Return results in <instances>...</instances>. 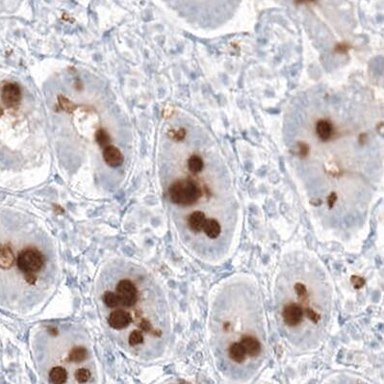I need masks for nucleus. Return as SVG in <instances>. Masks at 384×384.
<instances>
[{"label": "nucleus", "instance_id": "obj_11", "mask_svg": "<svg viewBox=\"0 0 384 384\" xmlns=\"http://www.w3.org/2000/svg\"><path fill=\"white\" fill-rule=\"evenodd\" d=\"M202 230L210 239H217L221 233V226L217 219H206Z\"/></svg>", "mask_w": 384, "mask_h": 384}, {"label": "nucleus", "instance_id": "obj_9", "mask_svg": "<svg viewBox=\"0 0 384 384\" xmlns=\"http://www.w3.org/2000/svg\"><path fill=\"white\" fill-rule=\"evenodd\" d=\"M205 221H206V216L203 212L195 211L190 215L189 219H188V224L192 231L199 233V232L202 231Z\"/></svg>", "mask_w": 384, "mask_h": 384}, {"label": "nucleus", "instance_id": "obj_8", "mask_svg": "<svg viewBox=\"0 0 384 384\" xmlns=\"http://www.w3.org/2000/svg\"><path fill=\"white\" fill-rule=\"evenodd\" d=\"M103 158L106 164L110 167H119L123 162V156L121 152L114 146H107L104 148L103 151Z\"/></svg>", "mask_w": 384, "mask_h": 384}, {"label": "nucleus", "instance_id": "obj_23", "mask_svg": "<svg viewBox=\"0 0 384 384\" xmlns=\"http://www.w3.org/2000/svg\"><path fill=\"white\" fill-rule=\"evenodd\" d=\"M304 313L306 314L307 318H308L310 321H312L313 323H315V324H317V323L321 320V316H320L314 309H312V308H310V307L305 308Z\"/></svg>", "mask_w": 384, "mask_h": 384}, {"label": "nucleus", "instance_id": "obj_20", "mask_svg": "<svg viewBox=\"0 0 384 384\" xmlns=\"http://www.w3.org/2000/svg\"><path fill=\"white\" fill-rule=\"evenodd\" d=\"M128 342L130 346H136L139 344H142L144 342V336L143 333L141 331L138 330H134L130 333L129 338H128Z\"/></svg>", "mask_w": 384, "mask_h": 384}, {"label": "nucleus", "instance_id": "obj_17", "mask_svg": "<svg viewBox=\"0 0 384 384\" xmlns=\"http://www.w3.org/2000/svg\"><path fill=\"white\" fill-rule=\"evenodd\" d=\"M103 301L106 306H108L109 308H115L119 305V300L117 293L111 291L105 292V294L103 295Z\"/></svg>", "mask_w": 384, "mask_h": 384}, {"label": "nucleus", "instance_id": "obj_10", "mask_svg": "<svg viewBox=\"0 0 384 384\" xmlns=\"http://www.w3.org/2000/svg\"><path fill=\"white\" fill-rule=\"evenodd\" d=\"M228 355L231 360L239 364L243 363L247 358V353L243 345L238 342L230 345V347L228 348Z\"/></svg>", "mask_w": 384, "mask_h": 384}, {"label": "nucleus", "instance_id": "obj_22", "mask_svg": "<svg viewBox=\"0 0 384 384\" xmlns=\"http://www.w3.org/2000/svg\"><path fill=\"white\" fill-rule=\"evenodd\" d=\"M294 289L301 301L307 300V289H306L305 285H303L302 283H296Z\"/></svg>", "mask_w": 384, "mask_h": 384}, {"label": "nucleus", "instance_id": "obj_4", "mask_svg": "<svg viewBox=\"0 0 384 384\" xmlns=\"http://www.w3.org/2000/svg\"><path fill=\"white\" fill-rule=\"evenodd\" d=\"M1 100L8 108H16L21 100V91L16 83H6L1 90Z\"/></svg>", "mask_w": 384, "mask_h": 384}, {"label": "nucleus", "instance_id": "obj_24", "mask_svg": "<svg viewBox=\"0 0 384 384\" xmlns=\"http://www.w3.org/2000/svg\"><path fill=\"white\" fill-rule=\"evenodd\" d=\"M351 283L353 284V287L355 288V289H361L364 285H365V280H364V278H362V277H360V276H357V275H353V276H351Z\"/></svg>", "mask_w": 384, "mask_h": 384}, {"label": "nucleus", "instance_id": "obj_19", "mask_svg": "<svg viewBox=\"0 0 384 384\" xmlns=\"http://www.w3.org/2000/svg\"><path fill=\"white\" fill-rule=\"evenodd\" d=\"M58 101H59V105L61 107V109L67 112V113H71L75 110V105L67 98L63 97V96H59L58 97Z\"/></svg>", "mask_w": 384, "mask_h": 384}, {"label": "nucleus", "instance_id": "obj_15", "mask_svg": "<svg viewBox=\"0 0 384 384\" xmlns=\"http://www.w3.org/2000/svg\"><path fill=\"white\" fill-rule=\"evenodd\" d=\"M87 355H88V351L85 348L82 347L75 348L69 352V360L71 362L80 363L87 358Z\"/></svg>", "mask_w": 384, "mask_h": 384}, {"label": "nucleus", "instance_id": "obj_26", "mask_svg": "<svg viewBox=\"0 0 384 384\" xmlns=\"http://www.w3.org/2000/svg\"><path fill=\"white\" fill-rule=\"evenodd\" d=\"M185 135H186L185 130H184L183 128H181V129H179L178 131H173L172 137H173V139H175L176 141H181V140L184 139Z\"/></svg>", "mask_w": 384, "mask_h": 384}, {"label": "nucleus", "instance_id": "obj_12", "mask_svg": "<svg viewBox=\"0 0 384 384\" xmlns=\"http://www.w3.org/2000/svg\"><path fill=\"white\" fill-rule=\"evenodd\" d=\"M318 136L323 141H328L332 136V125L328 120H319L316 125Z\"/></svg>", "mask_w": 384, "mask_h": 384}, {"label": "nucleus", "instance_id": "obj_14", "mask_svg": "<svg viewBox=\"0 0 384 384\" xmlns=\"http://www.w3.org/2000/svg\"><path fill=\"white\" fill-rule=\"evenodd\" d=\"M50 382L53 384H65L67 379V373L62 367H55L50 371Z\"/></svg>", "mask_w": 384, "mask_h": 384}, {"label": "nucleus", "instance_id": "obj_5", "mask_svg": "<svg viewBox=\"0 0 384 384\" xmlns=\"http://www.w3.org/2000/svg\"><path fill=\"white\" fill-rule=\"evenodd\" d=\"M303 314L304 311L299 303H289L282 310L283 322L290 328H296L302 322Z\"/></svg>", "mask_w": 384, "mask_h": 384}, {"label": "nucleus", "instance_id": "obj_18", "mask_svg": "<svg viewBox=\"0 0 384 384\" xmlns=\"http://www.w3.org/2000/svg\"><path fill=\"white\" fill-rule=\"evenodd\" d=\"M96 140L100 147H107L110 144V136L104 129H100L96 134Z\"/></svg>", "mask_w": 384, "mask_h": 384}, {"label": "nucleus", "instance_id": "obj_1", "mask_svg": "<svg viewBox=\"0 0 384 384\" xmlns=\"http://www.w3.org/2000/svg\"><path fill=\"white\" fill-rule=\"evenodd\" d=\"M201 197L200 186L192 179H181L174 182L169 188L170 200L178 205L190 206L195 204Z\"/></svg>", "mask_w": 384, "mask_h": 384}, {"label": "nucleus", "instance_id": "obj_25", "mask_svg": "<svg viewBox=\"0 0 384 384\" xmlns=\"http://www.w3.org/2000/svg\"><path fill=\"white\" fill-rule=\"evenodd\" d=\"M309 148L305 143H299V154L301 157L304 158L308 155Z\"/></svg>", "mask_w": 384, "mask_h": 384}, {"label": "nucleus", "instance_id": "obj_7", "mask_svg": "<svg viewBox=\"0 0 384 384\" xmlns=\"http://www.w3.org/2000/svg\"><path fill=\"white\" fill-rule=\"evenodd\" d=\"M240 343L243 345L247 355H250L251 357H256L261 353L262 351L261 343L255 337L250 335H245L242 337Z\"/></svg>", "mask_w": 384, "mask_h": 384}, {"label": "nucleus", "instance_id": "obj_16", "mask_svg": "<svg viewBox=\"0 0 384 384\" xmlns=\"http://www.w3.org/2000/svg\"><path fill=\"white\" fill-rule=\"evenodd\" d=\"M204 167V163L199 155H192L188 160V167L191 172L199 173L202 170Z\"/></svg>", "mask_w": 384, "mask_h": 384}, {"label": "nucleus", "instance_id": "obj_21", "mask_svg": "<svg viewBox=\"0 0 384 384\" xmlns=\"http://www.w3.org/2000/svg\"><path fill=\"white\" fill-rule=\"evenodd\" d=\"M74 376H75V379H76V381H77L78 383L84 384V383H87V382L90 380L91 373H90L89 370L81 368V369H78V370L75 372V375H74Z\"/></svg>", "mask_w": 384, "mask_h": 384}, {"label": "nucleus", "instance_id": "obj_2", "mask_svg": "<svg viewBox=\"0 0 384 384\" xmlns=\"http://www.w3.org/2000/svg\"><path fill=\"white\" fill-rule=\"evenodd\" d=\"M44 256L35 249H25L21 250L17 256V264L18 269L26 274L27 280L30 284L36 281L35 274L40 272L44 267Z\"/></svg>", "mask_w": 384, "mask_h": 384}, {"label": "nucleus", "instance_id": "obj_13", "mask_svg": "<svg viewBox=\"0 0 384 384\" xmlns=\"http://www.w3.org/2000/svg\"><path fill=\"white\" fill-rule=\"evenodd\" d=\"M14 262V254L9 247H0V267L9 269Z\"/></svg>", "mask_w": 384, "mask_h": 384}, {"label": "nucleus", "instance_id": "obj_27", "mask_svg": "<svg viewBox=\"0 0 384 384\" xmlns=\"http://www.w3.org/2000/svg\"><path fill=\"white\" fill-rule=\"evenodd\" d=\"M337 200V195L335 193H331L329 195V199H328V203H329V208H332L335 204Z\"/></svg>", "mask_w": 384, "mask_h": 384}, {"label": "nucleus", "instance_id": "obj_6", "mask_svg": "<svg viewBox=\"0 0 384 384\" xmlns=\"http://www.w3.org/2000/svg\"><path fill=\"white\" fill-rule=\"evenodd\" d=\"M131 322H132V318L130 314L121 309L113 311L108 319L110 327L117 330L125 329L126 327L129 326Z\"/></svg>", "mask_w": 384, "mask_h": 384}, {"label": "nucleus", "instance_id": "obj_3", "mask_svg": "<svg viewBox=\"0 0 384 384\" xmlns=\"http://www.w3.org/2000/svg\"><path fill=\"white\" fill-rule=\"evenodd\" d=\"M117 295L119 300V304L125 307H131L137 301V289L128 279H122L118 282L117 286Z\"/></svg>", "mask_w": 384, "mask_h": 384}]
</instances>
